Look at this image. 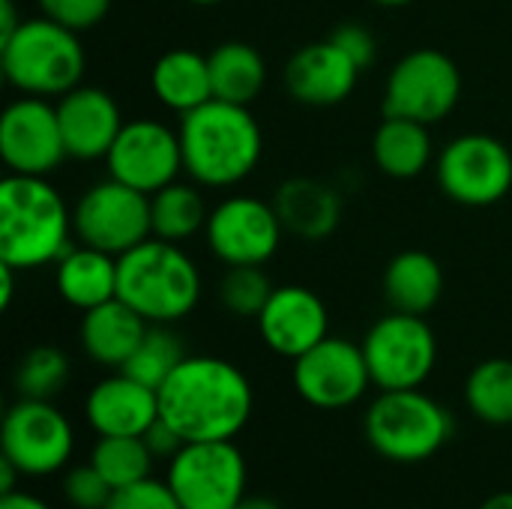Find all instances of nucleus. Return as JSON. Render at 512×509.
I'll return each mask as SVG.
<instances>
[{"label":"nucleus","instance_id":"obj_10","mask_svg":"<svg viewBox=\"0 0 512 509\" xmlns=\"http://www.w3.org/2000/svg\"><path fill=\"white\" fill-rule=\"evenodd\" d=\"M3 459H9L21 477H48L66 471L75 432L60 408L45 399H18L3 417Z\"/></svg>","mask_w":512,"mask_h":509},{"label":"nucleus","instance_id":"obj_35","mask_svg":"<svg viewBox=\"0 0 512 509\" xmlns=\"http://www.w3.org/2000/svg\"><path fill=\"white\" fill-rule=\"evenodd\" d=\"M36 3L45 18H51L75 33L96 27L108 15V6H111V0H36Z\"/></svg>","mask_w":512,"mask_h":509},{"label":"nucleus","instance_id":"obj_15","mask_svg":"<svg viewBox=\"0 0 512 509\" xmlns=\"http://www.w3.org/2000/svg\"><path fill=\"white\" fill-rule=\"evenodd\" d=\"M207 243L210 252L234 264H267L282 240V219L273 204H264L252 195H234L216 204L207 216Z\"/></svg>","mask_w":512,"mask_h":509},{"label":"nucleus","instance_id":"obj_4","mask_svg":"<svg viewBox=\"0 0 512 509\" xmlns=\"http://www.w3.org/2000/svg\"><path fill=\"white\" fill-rule=\"evenodd\" d=\"M117 297L147 324H174L201 300L195 261L171 240H144L117 258Z\"/></svg>","mask_w":512,"mask_h":509},{"label":"nucleus","instance_id":"obj_39","mask_svg":"<svg viewBox=\"0 0 512 509\" xmlns=\"http://www.w3.org/2000/svg\"><path fill=\"white\" fill-rule=\"evenodd\" d=\"M0 509H51L42 498H36V495H30V492H9V495H3L0 498Z\"/></svg>","mask_w":512,"mask_h":509},{"label":"nucleus","instance_id":"obj_45","mask_svg":"<svg viewBox=\"0 0 512 509\" xmlns=\"http://www.w3.org/2000/svg\"><path fill=\"white\" fill-rule=\"evenodd\" d=\"M375 3H381V6H405L411 0H375Z\"/></svg>","mask_w":512,"mask_h":509},{"label":"nucleus","instance_id":"obj_34","mask_svg":"<svg viewBox=\"0 0 512 509\" xmlns=\"http://www.w3.org/2000/svg\"><path fill=\"white\" fill-rule=\"evenodd\" d=\"M114 489L111 483L87 462L75 465L63 474V498L75 509H105Z\"/></svg>","mask_w":512,"mask_h":509},{"label":"nucleus","instance_id":"obj_16","mask_svg":"<svg viewBox=\"0 0 512 509\" xmlns=\"http://www.w3.org/2000/svg\"><path fill=\"white\" fill-rule=\"evenodd\" d=\"M0 156L12 174L45 177L69 153L63 144L57 105L42 96H24L12 102L0 117Z\"/></svg>","mask_w":512,"mask_h":509},{"label":"nucleus","instance_id":"obj_3","mask_svg":"<svg viewBox=\"0 0 512 509\" xmlns=\"http://www.w3.org/2000/svg\"><path fill=\"white\" fill-rule=\"evenodd\" d=\"M69 231V207L45 177L9 174L0 183V261L15 270L57 264L69 252Z\"/></svg>","mask_w":512,"mask_h":509},{"label":"nucleus","instance_id":"obj_41","mask_svg":"<svg viewBox=\"0 0 512 509\" xmlns=\"http://www.w3.org/2000/svg\"><path fill=\"white\" fill-rule=\"evenodd\" d=\"M12 294H15V267L0 261V306L3 309H9Z\"/></svg>","mask_w":512,"mask_h":509},{"label":"nucleus","instance_id":"obj_20","mask_svg":"<svg viewBox=\"0 0 512 509\" xmlns=\"http://www.w3.org/2000/svg\"><path fill=\"white\" fill-rule=\"evenodd\" d=\"M84 420L99 438L105 435L144 438V432L159 420V390L117 369V375L102 378L87 393Z\"/></svg>","mask_w":512,"mask_h":509},{"label":"nucleus","instance_id":"obj_40","mask_svg":"<svg viewBox=\"0 0 512 509\" xmlns=\"http://www.w3.org/2000/svg\"><path fill=\"white\" fill-rule=\"evenodd\" d=\"M18 27H21V21L15 15V3L12 0H0V42H6Z\"/></svg>","mask_w":512,"mask_h":509},{"label":"nucleus","instance_id":"obj_23","mask_svg":"<svg viewBox=\"0 0 512 509\" xmlns=\"http://www.w3.org/2000/svg\"><path fill=\"white\" fill-rule=\"evenodd\" d=\"M60 297L87 312L117 297V255H108L93 246H69V252L57 261L54 273Z\"/></svg>","mask_w":512,"mask_h":509},{"label":"nucleus","instance_id":"obj_12","mask_svg":"<svg viewBox=\"0 0 512 509\" xmlns=\"http://www.w3.org/2000/svg\"><path fill=\"white\" fill-rule=\"evenodd\" d=\"M438 183L456 204H498L512 189L510 150L492 135H459L438 156Z\"/></svg>","mask_w":512,"mask_h":509},{"label":"nucleus","instance_id":"obj_9","mask_svg":"<svg viewBox=\"0 0 512 509\" xmlns=\"http://www.w3.org/2000/svg\"><path fill=\"white\" fill-rule=\"evenodd\" d=\"M72 228L78 243L120 258L153 234L150 195L108 177L78 198L72 210Z\"/></svg>","mask_w":512,"mask_h":509},{"label":"nucleus","instance_id":"obj_29","mask_svg":"<svg viewBox=\"0 0 512 509\" xmlns=\"http://www.w3.org/2000/svg\"><path fill=\"white\" fill-rule=\"evenodd\" d=\"M468 411L489 426H512V360H486L465 381Z\"/></svg>","mask_w":512,"mask_h":509},{"label":"nucleus","instance_id":"obj_8","mask_svg":"<svg viewBox=\"0 0 512 509\" xmlns=\"http://www.w3.org/2000/svg\"><path fill=\"white\" fill-rule=\"evenodd\" d=\"M372 384L384 390H420L438 363V339L423 315L390 312L363 339Z\"/></svg>","mask_w":512,"mask_h":509},{"label":"nucleus","instance_id":"obj_36","mask_svg":"<svg viewBox=\"0 0 512 509\" xmlns=\"http://www.w3.org/2000/svg\"><path fill=\"white\" fill-rule=\"evenodd\" d=\"M105 509H183L165 480H141L135 486L117 489Z\"/></svg>","mask_w":512,"mask_h":509},{"label":"nucleus","instance_id":"obj_27","mask_svg":"<svg viewBox=\"0 0 512 509\" xmlns=\"http://www.w3.org/2000/svg\"><path fill=\"white\" fill-rule=\"evenodd\" d=\"M210 78H213V99L252 105L264 84H267V63L258 48L246 42H222L207 54Z\"/></svg>","mask_w":512,"mask_h":509},{"label":"nucleus","instance_id":"obj_7","mask_svg":"<svg viewBox=\"0 0 512 509\" xmlns=\"http://www.w3.org/2000/svg\"><path fill=\"white\" fill-rule=\"evenodd\" d=\"M246 459L234 441H189L168 459L165 483L183 509H234L246 498Z\"/></svg>","mask_w":512,"mask_h":509},{"label":"nucleus","instance_id":"obj_2","mask_svg":"<svg viewBox=\"0 0 512 509\" xmlns=\"http://www.w3.org/2000/svg\"><path fill=\"white\" fill-rule=\"evenodd\" d=\"M183 165L201 186L225 189L246 180L264 150L261 126L249 105L210 99L180 120Z\"/></svg>","mask_w":512,"mask_h":509},{"label":"nucleus","instance_id":"obj_25","mask_svg":"<svg viewBox=\"0 0 512 509\" xmlns=\"http://www.w3.org/2000/svg\"><path fill=\"white\" fill-rule=\"evenodd\" d=\"M150 84L156 99L177 114H189L213 99L210 60L189 48H174L162 54L153 66Z\"/></svg>","mask_w":512,"mask_h":509},{"label":"nucleus","instance_id":"obj_31","mask_svg":"<svg viewBox=\"0 0 512 509\" xmlns=\"http://www.w3.org/2000/svg\"><path fill=\"white\" fill-rule=\"evenodd\" d=\"M183 360H186V354H183L180 339L165 324H150L141 345L135 348V354L129 357V363L120 372L132 375L135 381H141L153 390H159Z\"/></svg>","mask_w":512,"mask_h":509},{"label":"nucleus","instance_id":"obj_13","mask_svg":"<svg viewBox=\"0 0 512 509\" xmlns=\"http://www.w3.org/2000/svg\"><path fill=\"white\" fill-rule=\"evenodd\" d=\"M372 387L363 345L327 336L312 351L294 360V390L321 411H342L357 405Z\"/></svg>","mask_w":512,"mask_h":509},{"label":"nucleus","instance_id":"obj_24","mask_svg":"<svg viewBox=\"0 0 512 509\" xmlns=\"http://www.w3.org/2000/svg\"><path fill=\"white\" fill-rule=\"evenodd\" d=\"M444 294L441 264L420 249L399 252L384 270V297L393 312L426 315Z\"/></svg>","mask_w":512,"mask_h":509},{"label":"nucleus","instance_id":"obj_18","mask_svg":"<svg viewBox=\"0 0 512 509\" xmlns=\"http://www.w3.org/2000/svg\"><path fill=\"white\" fill-rule=\"evenodd\" d=\"M360 66L327 36L324 42L303 45L285 66V87L300 105L330 108L345 102L360 78Z\"/></svg>","mask_w":512,"mask_h":509},{"label":"nucleus","instance_id":"obj_11","mask_svg":"<svg viewBox=\"0 0 512 509\" xmlns=\"http://www.w3.org/2000/svg\"><path fill=\"white\" fill-rule=\"evenodd\" d=\"M459 96V66L444 51L417 48L393 66L384 90V111L387 117H408L429 126L444 120L456 108Z\"/></svg>","mask_w":512,"mask_h":509},{"label":"nucleus","instance_id":"obj_30","mask_svg":"<svg viewBox=\"0 0 512 509\" xmlns=\"http://www.w3.org/2000/svg\"><path fill=\"white\" fill-rule=\"evenodd\" d=\"M156 456L144 438L132 435H105L90 450V465L111 483V489H126L150 477Z\"/></svg>","mask_w":512,"mask_h":509},{"label":"nucleus","instance_id":"obj_42","mask_svg":"<svg viewBox=\"0 0 512 509\" xmlns=\"http://www.w3.org/2000/svg\"><path fill=\"white\" fill-rule=\"evenodd\" d=\"M21 471L9 462V459H0V495H9L15 492V483H18Z\"/></svg>","mask_w":512,"mask_h":509},{"label":"nucleus","instance_id":"obj_5","mask_svg":"<svg viewBox=\"0 0 512 509\" xmlns=\"http://www.w3.org/2000/svg\"><path fill=\"white\" fill-rule=\"evenodd\" d=\"M0 63L6 81L24 96H63L81 84L84 48L75 30L51 21L30 18L0 42Z\"/></svg>","mask_w":512,"mask_h":509},{"label":"nucleus","instance_id":"obj_21","mask_svg":"<svg viewBox=\"0 0 512 509\" xmlns=\"http://www.w3.org/2000/svg\"><path fill=\"white\" fill-rule=\"evenodd\" d=\"M150 324L120 297L87 309L81 318V348L84 354L105 366V369H123L135 348L141 345Z\"/></svg>","mask_w":512,"mask_h":509},{"label":"nucleus","instance_id":"obj_37","mask_svg":"<svg viewBox=\"0 0 512 509\" xmlns=\"http://www.w3.org/2000/svg\"><path fill=\"white\" fill-rule=\"evenodd\" d=\"M330 39H333V42H336L360 69H369V66L375 63L378 45H375V36H372L363 24H357V21L339 24V27L330 33Z\"/></svg>","mask_w":512,"mask_h":509},{"label":"nucleus","instance_id":"obj_38","mask_svg":"<svg viewBox=\"0 0 512 509\" xmlns=\"http://www.w3.org/2000/svg\"><path fill=\"white\" fill-rule=\"evenodd\" d=\"M144 441H147L150 453H153L156 459H165V462H168L171 456H177V453L183 450V444H186V441H183V435H180L174 426H168L162 417H159L147 432H144Z\"/></svg>","mask_w":512,"mask_h":509},{"label":"nucleus","instance_id":"obj_32","mask_svg":"<svg viewBox=\"0 0 512 509\" xmlns=\"http://www.w3.org/2000/svg\"><path fill=\"white\" fill-rule=\"evenodd\" d=\"M69 381V357L60 348L39 345L27 351L15 369V390L21 399L51 402Z\"/></svg>","mask_w":512,"mask_h":509},{"label":"nucleus","instance_id":"obj_6","mask_svg":"<svg viewBox=\"0 0 512 509\" xmlns=\"http://www.w3.org/2000/svg\"><path fill=\"white\" fill-rule=\"evenodd\" d=\"M369 447L399 465H417L441 453L453 438L450 411L423 390H384L363 420Z\"/></svg>","mask_w":512,"mask_h":509},{"label":"nucleus","instance_id":"obj_43","mask_svg":"<svg viewBox=\"0 0 512 509\" xmlns=\"http://www.w3.org/2000/svg\"><path fill=\"white\" fill-rule=\"evenodd\" d=\"M234 509H282L273 498H264V495H246Z\"/></svg>","mask_w":512,"mask_h":509},{"label":"nucleus","instance_id":"obj_26","mask_svg":"<svg viewBox=\"0 0 512 509\" xmlns=\"http://www.w3.org/2000/svg\"><path fill=\"white\" fill-rule=\"evenodd\" d=\"M375 165L396 180L420 177L432 162V135L426 123L408 117H387L372 138Z\"/></svg>","mask_w":512,"mask_h":509},{"label":"nucleus","instance_id":"obj_22","mask_svg":"<svg viewBox=\"0 0 512 509\" xmlns=\"http://www.w3.org/2000/svg\"><path fill=\"white\" fill-rule=\"evenodd\" d=\"M273 207L282 219V228L291 231L300 240H324L336 231L342 219V201L339 195L309 177H294L276 189Z\"/></svg>","mask_w":512,"mask_h":509},{"label":"nucleus","instance_id":"obj_33","mask_svg":"<svg viewBox=\"0 0 512 509\" xmlns=\"http://www.w3.org/2000/svg\"><path fill=\"white\" fill-rule=\"evenodd\" d=\"M273 291L276 288H273L270 276L261 270V264H234L225 270V276L219 282L222 306L240 318H258Z\"/></svg>","mask_w":512,"mask_h":509},{"label":"nucleus","instance_id":"obj_19","mask_svg":"<svg viewBox=\"0 0 512 509\" xmlns=\"http://www.w3.org/2000/svg\"><path fill=\"white\" fill-rule=\"evenodd\" d=\"M57 120H60L66 153L84 162L105 159L123 129L120 105L114 102V96L99 87H81V84L60 96Z\"/></svg>","mask_w":512,"mask_h":509},{"label":"nucleus","instance_id":"obj_44","mask_svg":"<svg viewBox=\"0 0 512 509\" xmlns=\"http://www.w3.org/2000/svg\"><path fill=\"white\" fill-rule=\"evenodd\" d=\"M480 509H512V492H501V495H492Z\"/></svg>","mask_w":512,"mask_h":509},{"label":"nucleus","instance_id":"obj_17","mask_svg":"<svg viewBox=\"0 0 512 509\" xmlns=\"http://www.w3.org/2000/svg\"><path fill=\"white\" fill-rule=\"evenodd\" d=\"M327 327L330 318L324 300L303 285L276 288L258 315V330L264 345L288 360H297L306 351H312L318 342H324Z\"/></svg>","mask_w":512,"mask_h":509},{"label":"nucleus","instance_id":"obj_14","mask_svg":"<svg viewBox=\"0 0 512 509\" xmlns=\"http://www.w3.org/2000/svg\"><path fill=\"white\" fill-rule=\"evenodd\" d=\"M108 177L153 195L162 186L174 183L183 165L180 132L168 129L159 120H129L123 123L114 147L105 156Z\"/></svg>","mask_w":512,"mask_h":509},{"label":"nucleus","instance_id":"obj_28","mask_svg":"<svg viewBox=\"0 0 512 509\" xmlns=\"http://www.w3.org/2000/svg\"><path fill=\"white\" fill-rule=\"evenodd\" d=\"M207 207L198 195V189L186 183H168L159 192L150 195V219H153V234L159 240L180 243L201 228H207Z\"/></svg>","mask_w":512,"mask_h":509},{"label":"nucleus","instance_id":"obj_46","mask_svg":"<svg viewBox=\"0 0 512 509\" xmlns=\"http://www.w3.org/2000/svg\"><path fill=\"white\" fill-rule=\"evenodd\" d=\"M189 3H198V6H213V3H222V0H189Z\"/></svg>","mask_w":512,"mask_h":509},{"label":"nucleus","instance_id":"obj_1","mask_svg":"<svg viewBox=\"0 0 512 509\" xmlns=\"http://www.w3.org/2000/svg\"><path fill=\"white\" fill-rule=\"evenodd\" d=\"M255 393L243 369L222 357H186L159 387V417L183 441H234L252 417Z\"/></svg>","mask_w":512,"mask_h":509}]
</instances>
